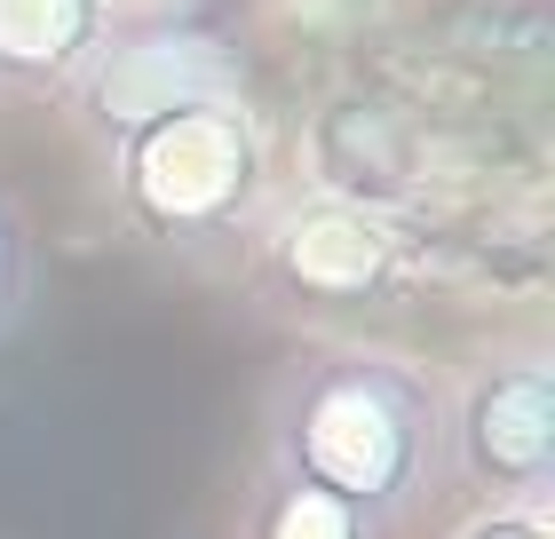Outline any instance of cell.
I'll use <instances>...</instances> for the list:
<instances>
[{
	"label": "cell",
	"instance_id": "cell-1",
	"mask_svg": "<svg viewBox=\"0 0 555 539\" xmlns=\"http://www.w3.org/2000/svg\"><path fill=\"white\" fill-rule=\"evenodd\" d=\"M262 469L389 531L444 476V397L397 349H365V342L301 349L270 381Z\"/></svg>",
	"mask_w": 555,
	"mask_h": 539
},
{
	"label": "cell",
	"instance_id": "cell-2",
	"mask_svg": "<svg viewBox=\"0 0 555 539\" xmlns=\"http://www.w3.org/2000/svg\"><path fill=\"white\" fill-rule=\"evenodd\" d=\"M104 167H112V215L175 262L246 246L270 198V143L246 95L135 127V136L104 143Z\"/></svg>",
	"mask_w": 555,
	"mask_h": 539
},
{
	"label": "cell",
	"instance_id": "cell-3",
	"mask_svg": "<svg viewBox=\"0 0 555 539\" xmlns=\"http://www.w3.org/2000/svg\"><path fill=\"white\" fill-rule=\"evenodd\" d=\"M246 278L270 310L294 318H365V310H397L413 286V239L397 230L382 207L341 191L294 198V207L262 215Z\"/></svg>",
	"mask_w": 555,
	"mask_h": 539
},
{
	"label": "cell",
	"instance_id": "cell-4",
	"mask_svg": "<svg viewBox=\"0 0 555 539\" xmlns=\"http://www.w3.org/2000/svg\"><path fill=\"white\" fill-rule=\"evenodd\" d=\"M72 112L95 143H119L135 127L191 112V104H238L246 95V56L215 16L198 9H159V16H112L80 80L64 88Z\"/></svg>",
	"mask_w": 555,
	"mask_h": 539
},
{
	"label": "cell",
	"instance_id": "cell-5",
	"mask_svg": "<svg viewBox=\"0 0 555 539\" xmlns=\"http://www.w3.org/2000/svg\"><path fill=\"white\" fill-rule=\"evenodd\" d=\"M444 469L476 508H532L555 492V365L547 349H492L444 405Z\"/></svg>",
	"mask_w": 555,
	"mask_h": 539
},
{
	"label": "cell",
	"instance_id": "cell-6",
	"mask_svg": "<svg viewBox=\"0 0 555 539\" xmlns=\"http://www.w3.org/2000/svg\"><path fill=\"white\" fill-rule=\"evenodd\" d=\"M112 24V0H0V88L64 95Z\"/></svg>",
	"mask_w": 555,
	"mask_h": 539
},
{
	"label": "cell",
	"instance_id": "cell-7",
	"mask_svg": "<svg viewBox=\"0 0 555 539\" xmlns=\"http://www.w3.org/2000/svg\"><path fill=\"white\" fill-rule=\"evenodd\" d=\"M238 539H382V524H365V516H349L341 500L301 492V484L262 469V484L238 508Z\"/></svg>",
	"mask_w": 555,
	"mask_h": 539
},
{
	"label": "cell",
	"instance_id": "cell-8",
	"mask_svg": "<svg viewBox=\"0 0 555 539\" xmlns=\"http://www.w3.org/2000/svg\"><path fill=\"white\" fill-rule=\"evenodd\" d=\"M24 301H33V230H24L16 198L0 191V333L24 318Z\"/></svg>",
	"mask_w": 555,
	"mask_h": 539
},
{
	"label": "cell",
	"instance_id": "cell-9",
	"mask_svg": "<svg viewBox=\"0 0 555 539\" xmlns=\"http://www.w3.org/2000/svg\"><path fill=\"white\" fill-rule=\"evenodd\" d=\"M452 539H555V524H547V500H532V508H476Z\"/></svg>",
	"mask_w": 555,
	"mask_h": 539
},
{
	"label": "cell",
	"instance_id": "cell-10",
	"mask_svg": "<svg viewBox=\"0 0 555 539\" xmlns=\"http://www.w3.org/2000/svg\"><path fill=\"white\" fill-rule=\"evenodd\" d=\"M183 9H198V0H183Z\"/></svg>",
	"mask_w": 555,
	"mask_h": 539
}]
</instances>
